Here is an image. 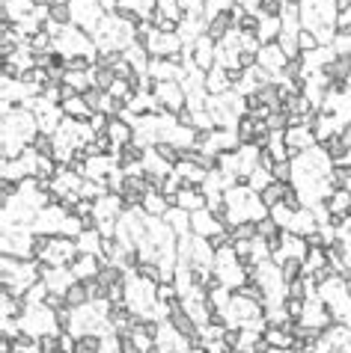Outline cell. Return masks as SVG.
Masks as SVG:
<instances>
[{
    "instance_id": "cell-2",
    "label": "cell",
    "mask_w": 351,
    "mask_h": 353,
    "mask_svg": "<svg viewBox=\"0 0 351 353\" xmlns=\"http://www.w3.org/2000/svg\"><path fill=\"white\" fill-rule=\"evenodd\" d=\"M170 318H173V327L182 332V336H191L194 339V321L188 318L185 312H179V309H173V315H170Z\"/></svg>"
},
{
    "instance_id": "cell-11",
    "label": "cell",
    "mask_w": 351,
    "mask_h": 353,
    "mask_svg": "<svg viewBox=\"0 0 351 353\" xmlns=\"http://www.w3.org/2000/svg\"><path fill=\"white\" fill-rule=\"evenodd\" d=\"M268 353H301V350H295V348H289V350H274V348H271Z\"/></svg>"
},
{
    "instance_id": "cell-7",
    "label": "cell",
    "mask_w": 351,
    "mask_h": 353,
    "mask_svg": "<svg viewBox=\"0 0 351 353\" xmlns=\"http://www.w3.org/2000/svg\"><path fill=\"white\" fill-rule=\"evenodd\" d=\"M102 353H122L120 339H104V341H102Z\"/></svg>"
},
{
    "instance_id": "cell-8",
    "label": "cell",
    "mask_w": 351,
    "mask_h": 353,
    "mask_svg": "<svg viewBox=\"0 0 351 353\" xmlns=\"http://www.w3.org/2000/svg\"><path fill=\"white\" fill-rule=\"evenodd\" d=\"M93 270H95V265H93V261H89V258H87V261H80V265H78V273H80V276L93 273Z\"/></svg>"
},
{
    "instance_id": "cell-3",
    "label": "cell",
    "mask_w": 351,
    "mask_h": 353,
    "mask_svg": "<svg viewBox=\"0 0 351 353\" xmlns=\"http://www.w3.org/2000/svg\"><path fill=\"white\" fill-rule=\"evenodd\" d=\"M75 353H102V339L98 336H80Z\"/></svg>"
},
{
    "instance_id": "cell-1",
    "label": "cell",
    "mask_w": 351,
    "mask_h": 353,
    "mask_svg": "<svg viewBox=\"0 0 351 353\" xmlns=\"http://www.w3.org/2000/svg\"><path fill=\"white\" fill-rule=\"evenodd\" d=\"M155 350L158 353H191V341L188 336H182L176 327H158V336H155Z\"/></svg>"
},
{
    "instance_id": "cell-5",
    "label": "cell",
    "mask_w": 351,
    "mask_h": 353,
    "mask_svg": "<svg viewBox=\"0 0 351 353\" xmlns=\"http://www.w3.org/2000/svg\"><path fill=\"white\" fill-rule=\"evenodd\" d=\"M69 256H71V243H57L51 249V261H66Z\"/></svg>"
},
{
    "instance_id": "cell-6",
    "label": "cell",
    "mask_w": 351,
    "mask_h": 353,
    "mask_svg": "<svg viewBox=\"0 0 351 353\" xmlns=\"http://www.w3.org/2000/svg\"><path fill=\"white\" fill-rule=\"evenodd\" d=\"M120 348H122V353H143L137 345H134V336H131V332H122V336H120Z\"/></svg>"
},
{
    "instance_id": "cell-9",
    "label": "cell",
    "mask_w": 351,
    "mask_h": 353,
    "mask_svg": "<svg viewBox=\"0 0 351 353\" xmlns=\"http://www.w3.org/2000/svg\"><path fill=\"white\" fill-rule=\"evenodd\" d=\"M289 140L295 143V146H298V143L304 146V143H307V134H304V131H292V134H289Z\"/></svg>"
},
{
    "instance_id": "cell-4",
    "label": "cell",
    "mask_w": 351,
    "mask_h": 353,
    "mask_svg": "<svg viewBox=\"0 0 351 353\" xmlns=\"http://www.w3.org/2000/svg\"><path fill=\"white\" fill-rule=\"evenodd\" d=\"M66 300H69V306H84L87 303V291L80 285H71L66 291Z\"/></svg>"
},
{
    "instance_id": "cell-10",
    "label": "cell",
    "mask_w": 351,
    "mask_h": 353,
    "mask_svg": "<svg viewBox=\"0 0 351 353\" xmlns=\"http://www.w3.org/2000/svg\"><path fill=\"white\" fill-rule=\"evenodd\" d=\"M146 205H149V211H155V214H161V208H164L158 199H146Z\"/></svg>"
}]
</instances>
